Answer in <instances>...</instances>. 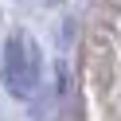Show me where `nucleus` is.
<instances>
[{
	"mask_svg": "<svg viewBox=\"0 0 121 121\" xmlns=\"http://www.w3.org/2000/svg\"><path fill=\"white\" fill-rule=\"evenodd\" d=\"M4 82L16 98H31L39 82V51L27 35H12L4 47Z\"/></svg>",
	"mask_w": 121,
	"mask_h": 121,
	"instance_id": "obj_1",
	"label": "nucleus"
}]
</instances>
